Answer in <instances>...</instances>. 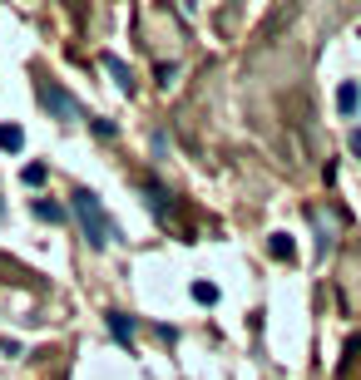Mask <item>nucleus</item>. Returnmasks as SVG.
<instances>
[{
    "label": "nucleus",
    "instance_id": "1",
    "mask_svg": "<svg viewBox=\"0 0 361 380\" xmlns=\"http://www.w3.org/2000/svg\"><path fill=\"white\" fill-rule=\"evenodd\" d=\"M70 212L80 217V227H85V242L95 247V252H104L109 242H119V227L109 222V212L99 207V197L90 188H75L70 192Z\"/></svg>",
    "mask_w": 361,
    "mask_h": 380
},
{
    "label": "nucleus",
    "instance_id": "2",
    "mask_svg": "<svg viewBox=\"0 0 361 380\" xmlns=\"http://www.w3.org/2000/svg\"><path fill=\"white\" fill-rule=\"evenodd\" d=\"M40 104L60 119V124H70V119H85V109H80V99L75 94H65L55 80H40Z\"/></svg>",
    "mask_w": 361,
    "mask_h": 380
},
{
    "label": "nucleus",
    "instance_id": "3",
    "mask_svg": "<svg viewBox=\"0 0 361 380\" xmlns=\"http://www.w3.org/2000/svg\"><path fill=\"white\" fill-rule=\"evenodd\" d=\"M104 326H109V336H114L119 346H129V341H134V316H124V311H109V316H104Z\"/></svg>",
    "mask_w": 361,
    "mask_h": 380
},
{
    "label": "nucleus",
    "instance_id": "4",
    "mask_svg": "<svg viewBox=\"0 0 361 380\" xmlns=\"http://www.w3.org/2000/svg\"><path fill=\"white\" fill-rule=\"evenodd\" d=\"M104 70H109V75L119 80V89H124V94H134V80H129V65H124L119 55H104Z\"/></svg>",
    "mask_w": 361,
    "mask_h": 380
},
{
    "label": "nucleus",
    "instance_id": "5",
    "mask_svg": "<svg viewBox=\"0 0 361 380\" xmlns=\"http://www.w3.org/2000/svg\"><path fill=\"white\" fill-rule=\"evenodd\" d=\"M357 104H361V89H357V80H347V85L337 89V109H342V114H357Z\"/></svg>",
    "mask_w": 361,
    "mask_h": 380
},
{
    "label": "nucleus",
    "instance_id": "6",
    "mask_svg": "<svg viewBox=\"0 0 361 380\" xmlns=\"http://www.w3.org/2000/svg\"><path fill=\"white\" fill-rule=\"evenodd\" d=\"M45 178H50V168H45V163H25V168H20V183H25V188H40Z\"/></svg>",
    "mask_w": 361,
    "mask_h": 380
},
{
    "label": "nucleus",
    "instance_id": "7",
    "mask_svg": "<svg viewBox=\"0 0 361 380\" xmlns=\"http://www.w3.org/2000/svg\"><path fill=\"white\" fill-rule=\"evenodd\" d=\"M35 217H40V222H60V217H65V207H60V202H50V197H35Z\"/></svg>",
    "mask_w": 361,
    "mask_h": 380
},
{
    "label": "nucleus",
    "instance_id": "8",
    "mask_svg": "<svg viewBox=\"0 0 361 380\" xmlns=\"http://www.w3.org/2000/svg\"><path fill=\"white\" fill-rule=\"evenodd\" d=\"M267 247H272V257H282V262H292V257H297V247H292V237H287V232H272V242H267Z\"/></svg>",
    "mask_w": 361,
    "mask_h": 380
},
{
    "label": "nucleus",
    "instance_id": "9",
    "mask_svg": "<svg viewBox=\"0 0 361 380\" xmlns=\"http://www.w3.org/2000/svg\"><path fill=\"white\" fill-rule=\"evenodd\" d=\"M0 148H5V153H20V148H25V134H20L15 124H5V129H0Z\"/></svg>",
    "mask_w": 361,
    "mask_h": 380
},
{
    "label": "nucleus",
    "instance_id": "10",
    "mask_svg": "<svg viewBox=\"0 0 361 380\" xmlns=\"http://www.w3.org/2000/svg\"><path fill=\"white\" fill-rule=\"evenodd\" d=\"M193 301L213 306V301H218V286H213V282H193Z\"/></svg>",
    "mask_w": 361,
    "mask_h": 380
},
{
    "label": "nucleus",
    "instance_id": "11",
    "mask_svg": "<svg viewBox=\"0 0 361 380\" xmlns=\"http://www.w3.org/2000/svg\"><path fill=\"white\" fill-rule=\"evenodd\" d=\"M119 129H114V119H95V139H114Z\"/></svg>",
    "mask_w": 361,
    "mask_h": 380
},
{
    "label": "nucleus",
    "instance_id": "12",
    "mask_svg": "<svg viewBox=\"0 0 361 380\" xmlns=\"http://www.w3.org/2000/svg\"><path fill=\"white\" fill-rule=\"evenodd\" d=\"M352 153H357V158H361V129H357V134H352Z\"/></svg>",
    "mask_w": 361,
    "mask_h": 380
},
{
    "label": "nucleus",
    "instance_id": "13",
    "mask_svg": "<svg viewBox=\"0 0 361 380\" xmlns=\"http://www.w3.org/2000/svg\"><path fill=\"white\" fill-rule=\"evenodd\" d=\"M0 217H5V197H0Z\"/></svg>",
    "mask_w": 361,
    "mask_h": 380
}]
</instances>
